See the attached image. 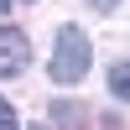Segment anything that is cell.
I'll return each mask as SVG.
<instances>
[{"label":"cell","mask_w":130,"mask_h":130,"mask_svg":"<svg viewBox=\"0 0 130 130\" xmlns=\"http://www.w3.org/2000/svg\"><path fill=\"white\" fill-rule=\"evenodd\" d=\"M94 62V47L78 26H62L57 31V47H52V83H78Z\"/></svg>","instance_id":"1"},{"label":"cell","mask_w":130,"mask_h":130,"mask_svg":"<svg viewBox=\"0 0 130 130\" xmlns=\"http://www.w3.org/2000/svg\"><path fill=\"white\" fill-rule=\"evenodd\" d=\"M26 62H31V42L16 26H0V78H16Z\"/></svg>","instance_id":"2"},{"label":"cell","mask_w":130,"mask_h":130,"mask_svg":"<svg viewBox=\"0 0 130 130\" xmlns=\"http://www.w3.org/2000/svg\"><path fill=\"white\" fill-rule=\"evenodd\" d=\"M109 94L115 99H130V62H115L109 68Z\"/></svg>","instance_id":"3"},{"label":"cell","mask_w":130,"mask_h":130,"mask_svg":"<svg viewBox=\"0 0 130 130\" xmlns=\"http://www.w3.org/2000/svg\"><path fill=\"white\" fill-rule=\"evenodd\" d=\"M0 130H21V120H16V109H10L5 99H0Z\"/></svg>","instance_id":"4"},{"label":"cell","mask_w":130,"mask_h":130,"mask_svg":"<svg viewBox=\"0 0 130 130\" xmlns=\"http://www.w3.org/2000/svg\"><path fill=\"white\" fill-rule=\"evenodd\" d=\"M94 5H99V10H109V5H115V0H94Z\"/></svg>","instance_id":"5"},{"label":"cell","mask_w":130,"mask_h":130,"mask_svg":"<svg viewBox=\"0 0 130 130\" xmlns=\"http://www.w3.org/2000/svg\"><path fill=\"white\" fill-rule=\"evenodd\" d=\"M0 10H10V0H0Z\"/></svg>","instance_id":"6"}]
</instances>
